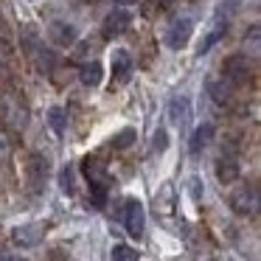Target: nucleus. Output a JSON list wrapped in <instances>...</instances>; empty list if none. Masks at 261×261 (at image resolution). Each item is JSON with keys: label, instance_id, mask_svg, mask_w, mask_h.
<instances>
[{"label": "nucleus", "instance_id": "nucleus-1", "mask_svg": "<svg viewBox=\"0 0 261 261\" xmlns=\"http://www.w3.org/2000/svg\"><path fill=\"white\" fill-rule=\"evenodd\" d=\"M230 208L236 211L239 216L255 214V208H258V191H255V186H242V188H236V191L230 194Z\"/></svg>", "mask_w": 261, "mask_h": 261}, {"label": "nucleus", "instance_id": "nucleus-2", "mask_svg": "<svg viewBox=\"0 0 261 261\" xmlns=\"http://www.w3.org/2000/svg\"><path fill=\"white\" fill-rule=\"evenodd\" d=\"M124 227L129 236L141 239L143 227H146V214H143V205L138 199H126L124 202Z\"/></svg>", "mask_w": 261, "mask_h": 261}, {"label": "nucleus", "instance_id": "nucleus-3", "mask_svg": "<svg viewBox=\"0 0 261 261\" xmlns=\"http://www.w3.org/2000/svg\"><path fill=\"white\" fill-rule=\"evenodd\" d=\"M222 76H225V82H230V85H244V82L250 79V59L244 57V54L227 57L225 68H222Z\"/></svg>", "mask_w": 261, "mask_h": 261}, {"label": "nucleus", "instance_id": "nucleus-4", "mask_svg": "<svg viewBox=\"0 0 261 261\" xmlns=\"http://www.w3.org/2000/svg\"><path fill=\"white\" fill-rule=\"evenodd\" d=\"M191 34H194V23L188 17H180L169 25V31H166V45H169L171 51H180V48L188 45Z\"/></svg>", "mask_w": 261, "mask_h": 261}, {"label": "nucleus", "instance_id": "nucleus-5", "mask_svg": "<svg viewBox=\"0 0 261 261\" xmlns=\"http://www.w3.org/2000/svg\"><path fill=\"white\" fill-rule=\"evenodd\" d=\"M48 169H51L48 158H42V154H37V152L29 158V163H25V180H29V186L34 188V191L42 186V182H45Z\"/></svg>", "mask_w": 261, "mask_h": 261}, {"label": "nucleus", "instance_id": "nucleus-6", "mask_svg": "<svg viewBox=\"0 0 261 261\" xmlns=\"http://www.w3.org/2000/svg\"><path fill=\"white\" fill-rule=\"evenodd\" d=\"M82 171H85V177H87V186H107L110 188V174H107L104 160L85 158L82 160Z\"/></svg>", "mask_w": 261, "mask_h": 261}, {"label": "nucleus", "instance_id": "nucleus-7", "mask_svg": "<svg viewBox=\"0 0 261 261\" xmlns=\"http://www.w3.org/2000/svg\"><path fill=\"white\" fill-rule=\"evenodd\" d=\"M214 171H216V180H219L222 186H227V182H236V180H239V174H242V166H239V160L233 158V154H222V158L216 160Z\"/></svg>", "mask_w": 261, "mask_h": 261}, {"label": "nucleus", "instance_id": "nucleus-8", "mask_svg": "<svg viewBox=\"0 0 261 261\" xmlns=\"http://www.w3.org/2000/svg\"><path fill=\"white\" fill-rule=\"evenodd\" d=\"M132 25V14L118 9V12H110L104 17V37H121L126 29Z\"/></svg>", "mask_w": 261, "mask_h": 261}, {"label": "nucleus", "instance_id": "nucleus-9", "mask_svg": "<svg viewBox=\"0 0 261 261\" xmlns=\"http://www.w3.org/2000/svg\"><path fill=\"white\" fill-rule=\"evenodd\" d=\"M76 40H79V31L70 23H62V20L51 23V42H57V45H73Z\"/></svg>", "mask_w": 261, "mask_h": 261}, {"label": "nucleus", "instance_id": "nucleus-10", "mask_svg": "<svg viewBox=\"0 0 261 261\" xmlns=\"http://www.w3.org/2000/svg\"><path fill=\"white\" fill-rule=\"evenodd\" d=\"M14 244H20V247H34V244L42 242V227L40 225H23L17 227V230L12 233Z\"/></svg>", "mask_w": 261, "mask_h": 261}, {"label": "nucleus", "instance_id": "nucleus-11", "mask_svg": "<svg viewBox=\"0 0 261 261\" xmlns=\"http://www.w3.org/2000/svg\"><path fill=\"white\" fill-rule=\"evenodd\" d=\"M188 113H191V101L186 96H174L169 101V121L174 126H182L188 121Z\"/></svg>", "mask_w": 261, "mask_h": 261}, {"label": "nucleus", "instance_id": "nucleus-12", "mask_svg": "<svg viewBox=\"0 0 261 261\" xmlns=\"http://www.w3.org/2000/svg\"><path fill=\"white\" fill-rule=\"evenodd\" d=\"M113 79L115 82H126L132 76V57L126 51H113Z\"/></svg>", "mask_w": 261, "mask_h": 261}, {"label": "nucleus", "instance_id": "nucleus-13", "mask_svg": "<svg viewBox=\"0 0 261 261\" xmlns=\"http://www.w3.org/2000/svg\"><path fill=\"white\" fill-rule=\"evenodd\" d=\"M211 138H214V124H199L197 129L191 132V141H188L191 154H202V149L211 143Z\"/></svg>", "mask_w": 261, "mask_h": 261}, {"label": "nucleus", "instance_id": "nucleus-14", "mask_svg": "<svg viewBox=\"0 0 261 261\" xmlns=\"http://www.w3.org/2000/svg\"><path fill=\"white\" fill-rule=\"evenodd\" d=\"M208 96L216 107H227L233 101V87L230 82H208Z\"/></svg>", "mask_w": 261, "mask_h": 261}, {"label": "nucleus", "instance_id": "nucleus-15", "mask_svg": "<svg viewBox=\"0 0 261 261\" xmlns=\"http://www.w3.org/2000/svg\"><path fill=\"white\" fill-rule=\"evenodd\" d=\"M79 79H82V85H87V87H98V85H101V79H104V65L96 62V59L87 62V65H82Z\"/></svg>", "mask_w": 261, "mask_h": 261}, {"label": "nucleus", "instance_id": "nucleus-16", "mask_svg": "<svg viewBox=\"0 0 261 261\" xmlns=\"http://www.w3.org/2000/svg\"><path fill=\"white\" fill-rule=\"evenodd\" d=\"M225 31H227V20L216 17V25H214V31H211V34H208V37H205V40H202V45L197 48V51H199V57H202V54H208L211 48H214L216 42H219L222 37H225Z\"/></svg>", "mask_w": 261, "mask_h": 261}, {"label": "nucleus", "instance_id": "nucleus-17", "mask_svg": "<svg viewBox=\"0 0 261 261\" xmlns=\"http://www.w3.org/2000/svg\"><path fill=\"white\" fill-rule=\"evenodd\" d=\"M48 124H51V129L57 132V135H62V132L68 129V110L51 107V110H48Z\"/></svg>", "mask_w": 261, "mask_h": 261}, {"label": "nucleus", "instance_id": "nucleus-18", "mask_svg": "<svg viewBox=\"0 0 261 261\" xmlns=\"http://www.w3.org/2000/svg\"><path fill=\"white\" fill-rule=\"evenodd\" d=\"M132 143H135V129H132V126H126V129H121L118 135L110 141V146H113V149H129Z\"/></svg>", "mask_w": 261, "mask_h": 261}, {"label": "nucleus", "instance_id": "nucleus-19", "mask_svg": "<svg viewBox=\"0 0 261 261\" xmlns=\"http://www.w3.org/2000/svg\"><path fill=\"white\" fill-rule=\"evenodd\" d=\"M110 261H138V253L129 244H115L113 253H110Z\"/></svg>", "mask_w": 261, "mask_h": 261}, {"label": "nucleus", "instance_id": "nucleus-20", "mask_svg": "<svg viewBox=\"0 0 261 261\" xmlns=\"http://www.w3.org/2000/svg\"><path fill=\"white\" fill-rule=\"evenodd\" d=\"M59 186H62V191L65 194H73V188H76V171H73V166H65L62 169V174H59Z\"/></svg>", "mask_w": 261, "mask_h": 261}, {"label": "nucleus", "instance_id": "nucleus-21", "mask_svg": "<svg viewBox=\"0 0 261 261\" xmlns=\"http://www.w3.org/2000/svg\"><path fill=\"white\" fill-rule=\"evenodd\" d=\"M107 186H90V202L96 205V208H104L107 205Z\"/></svg>", "mask_w": 261, "mask_h": 261}, {"label": "nucleus", "instance_id": "nucleus-22", "mask_svg": "<svg viewBox=\"0 0 261 261\" xmlns=\"http://www.w3.org/2000/svg\"><path fill=\"white\" fill-rule=\"evenodd\" d=\"M166 146H169V135H166V129H158L152 138V152L160 154V152H166Z\"/></svg>", "mask_w": 261, "mask_h": 261}, {"label": "nucleus", "instance_id": "nucleus-23", "mask_svg": "<svg viewBox=\"0 0 261 261\" xmlns=\"http://www.w3.org/2000/svg\"><path fill=\"white\" fill-rule=\"evenodd\" d=\"M188 191H191L194 202H199V199H202V182H199V177H191V180H188Z\"/></svg>", "mask_w": 261, "mask_h": 261}, {"label": "nucleus", "instance_id": "nucleus-24", "mask_svg": "<svg viewBox=\"0 0 261 261\" xmlns=\"http://www.w3.org/2000/svg\"><path fill=\"white\" fill-rule=\"evenodd\" d=\"M0 48H3V51H12V40H9V31L3 29V25H0Z\"/></svg>", "mask_w": 261, "mask_h": 261}, {"label": "nucleus", "instance_id": "nucleus-25", "mask_svg": "<svg viewBox=\"0 0 261 261\" xmlns=\"http://www.w3.org/2000/svg\"><path fill=\"white\" fill-rule=\"evenodd\" d=\"M250 48H253V54H258V29H250Z\"/></svg>", "mask_w": 261, "mask_h": 261}, {"label": "nucleus", "instance_id": "nucleus-26", "mask_svg": "<svg viewBox=\"0 0 261 261\" xmlns=\"http://www.w3.org/2000/svg\"><path fill=\"white\" fill-rule=\"evenodd\" d=\"M9 149H12L9 146V138H6V132L0 129V154H9Z\"/></svg>", "mask_w": 261, "mask_h": 261}, {"label": "nucleus", "instance_id": "nucleus-27", "mask_svg": "<svg viewBox=\"0 0 261 261\" xmlns=\"http://www.w3.org/2000/svg\"><path fill=\"white\" fill-rule=\"evenodd\" d=\"M171 3H174V0H160V6H171Z\"/></svg>", "mask_w": 261, "mask_h": 261}, {"label": "nucleus", "instance_id": "nucleus-28", "mask_svg": "<svg viewBox=\"0 0 261 261\" xmlns=\"http://www.w3.org/2000/svg\"><path fill=\"white\" fill-rule=\"evenodd\" d=\"M0 261H9V255H6V253H3V250H0Z\"/></svg>", "mask_w": 261, "mask_h": 261}, {"label": "nucleus", "instance_id": "nucleus-29", "mask_svg": "<svg viewBox=\"0 0 261 261\" xmlns=\"http://www.w3.org/2000/svg\"><path fill=\"white\" fill-rule=\"evenodd\" d=\"M115 3H135V0H115Z\"/></svg>", "mask_w": 261, "mask_h": 261}]
</instances>
